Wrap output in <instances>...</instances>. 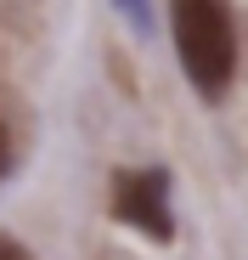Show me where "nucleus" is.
I'll list each match as a JSON object with an SVG mask.
<instances>
[{"instance_id":"obj_1","label":"nucleus","mask_w":248,"mask_h":260,"mask_svg":"<svg viewBox=\"0 0 248 260\" xmlns=\"http://www.w3.org/2000/svg\"><path fill=\"white\" fill-rule=\"evenodd\" d=\"M170 28L181 74L197 85V96H226L237 74V12L231 0H170Z\"/></svg>"},{"instance_id":"obj_2","label":"nucleus","mask_w":248,"mask_h":260,"mask_svg":"<svg viewBox=\"0 0 248 260\" xmlns=\"http://www.w3.org/2000/svg\"><path fill=\"white\" fill-rule=\"evenodd\" d=\"M113 215L152 243H175V209H170V170H118Z\"/></svg>"},{"instance_id":"obj_3","label":"nucleus","mask_w":248,"mask_h":260,"mask_svg":"<svg viewBox=\"0 0 248 260\" xmlns=\"http://www.w3.org/2000/svg\"><path fill=\"white\" fill-rule=\"evenodd\" d=\"M0 260H34V249L23 238H12V232H0Z\"/></svg>"},{"instance_id":"obj_4","label":"nucleus","mask_w":248,"mask_h":260,"mask_svg":"<svg viewBox=\"0 0 248 260\" xmlns=\"http://www.w3.org/2000/svg\"><path fill=\"white\" fill-rule=\"evenodd\" d=\"M118 6H124V17H130L136 28H147V0H118Z\"/></svg>"},{"instance_id":"obj_5","label":"nucleus","mask_w":248,"mask_h":260,"mask_svg":"<svg viewBox=\"0 0 248 260\" xmlns=\"http://www.w3.org/2000/svg\"><path fill=\"white\" fill-rule=\"evenodd\" d=\"M0 176H12V136H6V124H0Z\"/></svg>"}]
</instances>
